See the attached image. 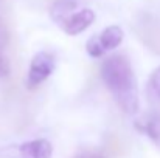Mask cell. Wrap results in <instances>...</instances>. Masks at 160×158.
<instances>
[{"mask_svg": "<svg viewBox=\"0 0 160 158\" xmlns=\"http://www.w3.org/2000/svg\"><path fill=\"white\" fill-rule=\"evenodd\" d=\"M100 76L117 105L128 115H135L140 108L137 79L129 59L124 54H112L100 67Z\"/></svg>", "mask_w": 160, "mask_h": 158, "instance_id": "obj_1", "label": "cell"}, {"mask_svg": "<svg viewBox=\"0 0 160 158\" xmlns=\"http://www.w3.org/2000/svg\"><path fill=\"white\" fill-rule=\"evenodd\" d=\"M53 146L48 140L39 138L0 149V158H52Z\"/></svg>", "mask_w": 160, "mask_h": 158, "instance_id": "obj_2", "label": "cell"}, {"mask_svg": "<svg viewBox=\"0 0 160 158\" xmlns=\"http://www.w3.org/2000/svg\"><path fill=\"white\" fill-rule=\"evenodd\" d=\"M121 42H123V30L118 25H110L104 28L100 34H95L93 37L89 39L86 50L92 57L98 59L103 57L107 51L120 47Z\"/></svg>", "mask_w": 160, "mask_h": 158, "instance_id": "obj_3", "label": "cell"}, {"mask_svg": "<svg viewBox=\"0 0 160 158\" xmlns=\"http://www.w3.org/2000/svg\"><path fill=\"white\" fill-rule=\"evenodd\" d=\"M54 56L48 51H39L36 53L30 62L28 74H27V87L30 90L38 89L42 82H45L52 73L54 71Z\"/></svg>", "mask_w": 160, "mask_h": 158, "instance_id": "obj_4", "label": "cell"}, {"mask_svg": "<svg viewBox=\"0 0 160 158\" xmlns=\"http://www.w3.org/2000/svg\"><path fill=\"white\" fill-rule=\"evenodd\" d=\"M95 12L89 8H82L79 11L70 12L67 17H64L58 25L62 28V31L68 36H78L82 31H86L93 22H95Z\"/></svg>", "mask_w": 160, "mask_h": 158, "instance_id": "obj_5", "label": "cell"}, {"mask_svg": "<svg viewBox=\"0 0 160 158\" xmlns=\"http://www.w3.org/2000/svg\"><path fill=\"white\" fill-rule=\"evenodd\" d=\"M137 130L145 133L152 141L160 143V113H148L135 122Z\"/></svg>", "mask_w": 160, "mask_h": 158, "instance_id": "obj_6", "label": "cell"}, {"mask_svg": "<svg viewBox=\"0 0 160 158\" xmlns=\"http://www.w3.org/2000/svg\"><path fill=\"white\" fill-rule=\"evenodd\" d=\"M76 5H78L76 0H56L52 8V19L56 23H59L64 17H67L70 12H73Z\"/></svg>", "mask_w": 160, "mask_h": 158, "instance_id": "obj_7", "label": "cell"}, {"mask_svg": "<svg viewBox=\"0 0 160 158\" xmlns=\"http://www.w3.org/2000/svg\"><path fill=\"white\" fill-rule=\"evenodd\" d=\"M146 92H148V96L152 101H160V67H157L151 73V76L148 79Z\"/></svg>", "mask_w": 160, "mask_h": 158, "instance_id": "obj_8", "label": "cell"}, {"mask_svg": "<svg viewBox=\"0 0 160 158\" xmlns=\"http://www.w3.org/2000/svg\"><path fill=\"white\" fill-rule=\"evenodd\" d=\"M9 31H8V28H6V25L3 23V22H0V51H3L6 47H8V44H9Z\"/></svg>", "mask_w": 160, "mask_h": 158, "instance_id": "obj_9", "label": "cell"}, {"mask_svg": "<svg viewBox=\"0 0 160 158\" xmlns=\"http://www.w3.org/2000/svg\"><path fill=\"white\" fill-rule=\"evenodd\" d=\"M9 73H11V65H9V60L2 54L0 51V78H6V76H9Z\"/></svg>", "mask_w": 160, "mask_h": 158, "instance_id": "obj_10", "label": "cell"}, {"mask_svg": "<svg viewBox=\"0 0 160 158\" xmlns=\"http://www.w3.org/2000/svg\"><path fill=\"white\" fill-rule=\"evenodd\" d=\"M73 158H104V157L101 154H95V152H82V154H79V155H76Z\"/></svg>", "mask_w": 160, "mask_h": 158, "instance_id": "obj_11", "label": "cell"}]
</instances>
